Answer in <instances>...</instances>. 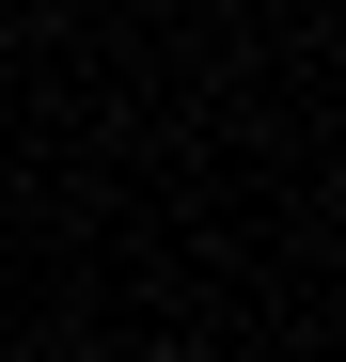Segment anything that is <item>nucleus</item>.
Here are the masks:
<instances>
[{
  "label": "nucleus",
  "instance_id": "1",
  "mask_svg": "<svg viewBox=\"0 0 346 362\" xmlns=\"http://www.w3.org/2000/svg\"><path fill=\"white\" fill-rule=\"evenodd\" d=\"M142 362H189V346H142Z\"/></svg>",
  "mask_w": 346,
  "mask_h": 362
}]
</instances>
